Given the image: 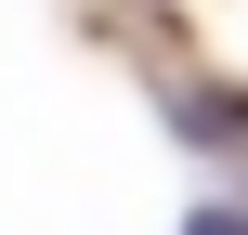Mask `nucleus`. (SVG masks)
Returning a JSON list of instances; mask_svg holds the SVG:
<instances>
[{"label": "nucleus", "mask_w": 248, "mask_h": 235, "mask_svg": "<svg viewBox=\"0 0 248 235\" xmlns=\"http://www.w3.org/2000/svg\"><path fill=\"white\" fill-rule=\"evenodd\" d=\"M183 235H248V209H196V222H183Z\"/></svg>", "instance_id": "f257e3e1"}]
</instances>
